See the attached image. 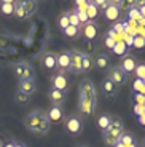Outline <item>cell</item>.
Masks as SVG:
<instances>
[{"label": "cell", "mask_w": 145, "mask_h": 147, "mask_svg": "<svg viewBox=\"0 0 145 147\" xmlns=\"http://www.w3.org/2000/svg\"><path fill=\"white\" fill-rule=\"evenodd\" d=\"M97 104V96H96V86L94 83L88 78L80 82V102H78V110L83 117H91L96 110Z\"/></svg>", "instance_id": "1"}, {"label": "cell", "mask_w": 145, "mask_h": 147, "mask_svg": "<svg viewBox=\"0 0 145 147\" xmlns=\"http://www.w3.org/2000/svg\"><path fill=\"white\" fill-rule=\"evenodd\" d=\"M24 125L29 131L35 133V134H45V133H48L51 123L46 117V112H43V110H32V112H29L26 115Z\"/></svg>", "instance_id": "2"}, {"label": "cell", "mask_w": 145, "mask_h": 147, "mask_svg": "<svg viewBox=\"0 0 145 147\" xmlns=\"http://www.w3.org/2000/svg\"><path fill=\"white\" fill-rule=\"evenodd\" d=\"M123 133H124L123 120H121L120 117H116V115H112V123H110L109 129L104 133V142L107 144V146L113 147L118 141H120Z\"/></svg>", "instance_id": "3"}, {"label": "cell", "mask_w": 145, "mask_h": 147, "mask_svg": "<svg viewBox=\"0 0 145 147\" xmlns=\"http://www.w3.org/2000/svg\"><path fill=\"white\" fill-rule=\"evenodd\" d=\"M16 8H15V16L18 19H26L32 16L35 13L38 3L37 2H15Z\"/></svg>", "instance_id": "4"}, {"label": "cell", "mask_w": 145, "mask_h": 147, "mask_svg": "<svg viewBox=\"0 0 145 147\" xmlns=\"http://www.w3.org/2000/svg\"><path fill=\"white\" fill-rule=\"evenodd\" d=\"M13 74L18 80H27V78H34V70L29 63H16L13 66Z\"/></svg>", "instance_id": "5"}, {"label": "cell", "mask_w": 145, "mask_h": 147, "mask_svg": "<svg viewBox=\"0 0 145 147\" xmlns=\"http://www.w3.org/2000/svg\"><path fill=\"white\" fill-rule=\"evenodd\" d=\"M65 129L67 133L77 136V134H80L83 131V121L80 120V117H77V115H69V117L65 118V123H64Z\"/></svg>", "instance_id": "6"}, {"label": "cell", "mask_w": 145, "mask_h": 147, "mask_svg": "<svg viewBox=\"0 0 145 147\" xmlns=\"http://www.w3.org/2000/svg\"><path fill=\"white\" fill-rule=\"evenodd\" d=\"M101 91H102V96L110 99V98H115L116 93H118V88H116V85L112 82L110 77H105L102 80V85H101Z\"/></svg>", "instance_id": "7"}, {"label": "cell", "mask_w": 145, "mask_h": 147, "mask_svg": "<svg viewBox=\"0 0 145 147\" xmlns=\"http://www.w3.org/2000/svg\"><path fill=\"white\" fill-rule=\"evenodd\" d=\"M109 77L112 78V82L116 85V88H120V86L126 85V82H128V78H129V75H128V74H124L123 70L120 69V67L116 66V67H113V69L110 70Z\"/></svg>", "instance_id": "8"}, {"label": "cell", "mask_w": 145, "mask_h": 147, "mask_svg": "<svg viewBox=\"0 0 145 147\" xmlns=\"http://www.w3.org/2000/svg\"><path fill=\"white\" fill-rule=\"evenodd\" d=\"M51 85H53L54 90H59V91H62V93H65L69 90V80H67V77L61 72L54 74V75L51 77Z\"/></svg>", "instance_id": "9"}, {"label": "cell", "mask_w": 145, "mask_h": 147, "mask_svg": "<svg viewBox=\"0 0 145 147\" xmlns=\"http://www.w3.org/2000/svg\"><path fill=\"white\" fill-rule=\"evenodd\" d=\"M81 59H83V53L80 50H72L70 51V70L75 74H83L81 70Z\"/></svg>", "instance_id": "10"}, {"label": "cell", "mask_w": 145, "mask_h": 147, "mask_svg": "<svg viewBox=\"0 0 145 147\" xmlns=\"http://www.w3.org/2000/svg\"><path fill=\"white\" fill-rule=\"evenodd\" d=\"M120 67L121 70H123L124 74H128V75H131V74H134L136 67H137V63H136V59L132 58L131 55H124L123 58H121L120 61Z\"/></svg>", "instance_id": "11"}, {"label": "cell", "mask_w": 145, "mask_h": 147, "mask_svg": "<svg viewBox=\"0 0 145 147\" xmlns=\"http://www.w3.org/2000/svg\"><path fill=\"white\" fill-rule=\"evenodd\" d=\"M46 117H48V120H50V123H59V121L64 118V110H62L61 106L53 104V106L50 107V110L46 112Z\"/></svg>", "instance_id": "12"}, {"label": "cell", "mask_w": 145, "mask_h": 147, "mask_svg": "<svg viewBox=\"0 0 145 147\" xmlns=\"http://www.w3.org/2000/svg\"><path fill=\"white\" fill-rule=\"evenodd\" d=\"M56 63H58V69L61 74H64V70L70 69V51H61L56 56Z\"/></svg>", "instance_id": "13"}, {"label": "cell", "mask_w": 145, "mask_h": 147, "mask_svg": "<svg viewBox=\"0 0 145 147\" xmlns=\"http://www.w3.org/2000/svg\"><path fill=\"white\" fill-rule=\"evenodd\" d=\"M18 86H19L18 91L24 93V94H27V96L34 94V93H35V90H37V83H35V80H34V78L19 80V85H18Z\"/></svg>", "instance_id": "14"}, {"label": "cell", "mask_w": 145, "mask_h": 147, "mask_svg": "<svg viewBox=\"0 0 145 147\" xmlns=\"http://www.w3.org/2000/svg\"><path fill=\"white\" fill-rule=\"evenodd\" d=\"M56 56L53 51H48L43 55V58H42V66H43V69L46 70H54L58 69V63H56Z\"/></svg>", "instance_id": "15"}, {"label": "cell", "mask_w": 145, "mask_h": 147, "mask_svg": "<svg viewBox=\"0 0 145 147\" xmlns=\"http://www.w3.org/2000/svg\"><path fill=\"white\" fill-rule=\"evenodd\" d=\"M83 35L86 37V40L93 42L97 38V26H96V22H88L83 26Z\"/></svg>", "instance_id": "16"}, {"label": "cell", "mask_w": 145, "mask_h": 147, "mask_svg": "<svg viewBox=\"0 0 145 147\" xmlns=\"http://www.w3.org/2000/svg\"><path fill=\"white\" fill-rule=\"evenodd\" d=\"M120 15H121V10L118 7H115L112 2H110V5L104 10V16L109 19V21H116V19L120 18Z\"/></svg>", "instance_id": "17"}, {"label": "cell", "mask_w": 145, "mask_h": 147, "mask_svg": "<svg viewBox=\"0 0 145 147\" xmlns=\"http://www.w3.org/2000/svg\"><path fill=\"white\" fill-rule=\"evenodd\" d=\"M15 8H16V3L13 0H2L0 2V13L5 16L15 15Z\"/></svg>", "instance_id": "18"}, {"label": "cell", "mask_w": 145, "mask_h": 147, "mask_svg": "<svg viewBox=\"0 0 145 147\" xmlns=\"http://www.w3.org/2000/svg\"><path fill=\"white\" fill-rule=\"evenodd\" d=\"M94 64H96V67H97L99 70H105V69L110 67V58L105 55V53H99V55L96 56V59H94Z\"/></svg>", "instance_id": "19"}, {"label": "cell", "mask_w": 145, "mask_h": 147, "mask_svg": "<svg viewBox=\"0 0 145 147\" xmlns=\"http://www.w3.org/2000/svg\"><path fill=\"white\" fill-rule=\"evenodd\" d=\"M110 123H112V115H110V114H102V115H99L97 121H96L97 128L101 129L102 133H105L107 129H109Z\"/></svg>", "instance_id": "20"}, {"label": "cell", "mask_w": 145, "mask_h": 147, "mask_svg": "<svg viewBox=\"0 0 145 147\" xmlns=\"http://www.w3.org/2000/svg\"><path fill=\"white\" fill-rule=\"evenodd\" d=\"M48 96H50V99L53 101V104H56V106H61V102L64 101V98H65V93L59 91V90L51 88L50 93H48Z\"/></svg>", "instance_id": "21"}, {"label": "cell", "mask_w": 145, "mask_h": 147, "mask_svg": "<svg viewBox=\"0 0 145 147\" xmlns=\"http://www.w3.org/2000/svg\"><path fill=\"white\" fill-rule=\"evenodd\" d=\"M86 16L89 19V22H94V19L99 16V8L94 5V2H88V7H86Z\"/></svg>", "instance_id": "22"}, {"label": "cell", "mask_w": 145, "mask_h": 147, "mask_svg": "<svg viewBox=\"0 0 145 147\" xmlns=\"http://www.w3.org/2000/svg\"><path fill=\"white\" fill-rule=\"evenodd\" d=\"M29 101H30V96L24 94V93H21V91L15 93V102L18 104V106H27Z\"/></svg>", "instance_id": "23"}, {"label": "cell", "mask_w": 145, "mask_h": 147, "mask_svg": "<svg viewBox=\"0 0 145 147\" xmlns=\"http://www.w3.org/2000/svg\"><path fill=\"white\" fill-rule=\"evenodd\" d=\"M120 142L123 144L124 147H128V146H131V144L136 142V138H134V134H132V133L124 131L123 134H121V138H120Z\"/></svg>", "instance_id": "24"}, {"label": "cell", "mask_w": 145, "mask_h": 147, "mask_svg": "<svg viewBox=\"0 0 145 147\" xmlns=\"http://www.w3.org/2000/svg\"><path fill=\"white\" fill-rule=\"evenodd\" d=\"M126 16H128V21H132V22H137V21H140L142 22V18H140V13H139V8H131L129 11L126 13Z\"/></svg>", "instance_id": "25"}, {"label": "cell", "mask_w": 145, "mask_h": 147, "mask_svg": "<svg viewBox=\"0 0 145 147\" xmlns=\"http://www.w3.org/2000/svg\"><path fill=\"white\" fill-rule=\"evenodd\" d=\"M58 26H59V29H61V30L67 29V27L70 26V24H69V13H67V11L62 13V15L58 18Z\"/></svg>", "instance_id": "26"}, {"label": "cell", "mask_w": 145, "mask_h": 147, "mask_svg": "<svg viewBox=\"0 0 145 147\" xmlns=\"http://www.w3.org/2000/svg\"><path fill=\"white\" fill-rule=\"evenodd\" d=\"M91 67H93V59H91L89 55L83 53V59H81V70H83V72H88V70H91Z\"/></svg>", "instance_id": "27"}, {"label": "cell", "mask_w": 145, "mask_h": 147, "mask_svg": "<svg viewBox=\"0 0 145 147\" xmlns=\"http://www.w3.org/2000/svg\"><path fill=\"white\" fill-rule=\"evenodd\" d=\"M62 32H64L65 37H69V38H77L78 34H80V29H78V27H73V26H69L67 29L62 30Z\"/></svg>", "instance_id": "28"}, {"label": "cell", "mask_w": 145, "mask_h": 147, "mask_svg": "<svg viewBox=\"0 0 145 147\" xmlns=\"http://www.w3.org/2000/svg\"><path fill=\"white\" fill-rule=\"evenodd\" d=\"M69 13V24L73 27H78L80 29L81 24H80V19H78V16H77V11H67Z\"/></svg>", "instance_id": "29"}, {"label": "cell", "mask_w": 145, "mask_h": 147, "mask_svg": "<svg viewBox=\"0 0 145 147\" xmlns=\"http://www.w3.org/2000/svg\"><path fill=\"white\" fill-rule=\"evenodd\" d=\"M126 50H128V47L124 45V42L123 40H118L116 42V45L113 47V51L116 53V55H126Z\"/></svg>", "instance_id": "30"}, {"label": "cell", "mask_w": 145, "mask_h": 147, "mask_svg": "<svg viewBox=\"0 0 145 147\" xmlns=\"http://www.w3.org/2000/svg\"><path fill=\"white\" fill-rule=\"evenodd\" d=\"M132 88H134L136 94H139V93H145V82L140 80V78H136L134 85H132Z\"/></svg>", "instance_id": "31"}, {"label": "cell", "mask_w": 145, "mask_h": 147, "mask_svg": "<svg viewBox=\"0 0 145 147\" xmlns=\"http://www.w3.org/2000/svg\"><path fill=\"white\" fill-rule=\"evenodd\" d=\"M132 45H134V48H137V50H144L145 48V40L139 35H134L132 37Z\"/></svg>", "instance_id": "32"}, {"label": "cell", "mask_w": 145, "mask_h": 147, "mask_svg": "<svg viewBox=\"0 0 145 147\" xmlns=\"http://www.w3.org/2000/svg\"><path fill=\"white\" fill-rule=\"evenodd\" d=\"M134 74H136V78H140V80H144V78H145V64H137Z\"/></svg>", "instance_id": "33"}, {"label": "cell", "mask_w": 145, "mask_h": 147, "mask_svg": "<svg viewBox=\"0 0 145 147\" xmlns=\"http://www.w3.org/2000/svg\"><path fill=\"white\" fill-rule=\"evenodd\" d=\"M75 11H77V16H78V19H80L81 26H85V24H88V22H89V19H88L86 11H85V10H75Z\"/></svg>", "instance_id": "34"}, {"label": "cell", "mask_w": 145, "mask_h": 147, "mask_svg": "<svg viewBox=\"0 0 145 147\" xmlns=\"http://www.w3.org/2000/svg\"><path fill=\"white\" fill-rule=\"evenodd\" d=\"M116 45V40L113 38V37H109L105 35V47L109 48V50H113V47Z\"/></svg>", "instance_id": "35"}, {"label": "cell", "mask_w": 145, "mask_h": 147, "mask_svg": "<svg viewBox=\"0 0 145 147\" xmlns=\"http://www.w3.org/2000/svg\"><path fill=\"white\" fill-rule=\"evenodd\" d=\"M94 5H96L97 8H102V10H105V8L110 5V2H105V0H96Z\"/></svg>", "instance_id": "36"}, {"label": "cell", "mask_w": 145, "mask_h": 147, "mask_svg": "<svg viewBox=\"0 0 145 147\" xmlns=\"http://www.w3.org/2000/svg\"><path fill=\"white\" fill-rule=\"evenodd\" d=\"M134 112H136V115H144L145 114V107L140 106V104H136V106H134Z\"/></svg>", "instance_id": "37"}, {"label": "cell", "mask_w": 145, "mask_h": 147, "mask_svg": "<svg viewBox=\"0 0 145 147\" xmlns=\"http://www.w3.org/2000/svg\"><path fill=\"white\" fill-rule=\"evenodd\" d=\"M77 10H86L88 7V2H77Z\"/></svg>", "instance_id": "38"}, {"label": "cell", "mask_w": 145, "mask_h": 147, "mask_svg": "<svg viewBox=\"0 0 145 147\" xmlns=\"http://www.w3.org/2000/svg\"><path fill=\"white\" fill-rule=\"evenodd\" d=\"M139 13H140V18H142V21H145V5H142V7H139Z\"/></svg>", "instance_id": "39"}, {"label": "cell", "mask_w": 145, "mask_h": 147, "mask_svg": "<svg viewBox=\"0 0 145 147\" xmlns=\"http://www.w3.org/2000/svg\"><path fill=\"white\" fill-rule=\"evenodd\" d=\"M113 147H124V146H123V144L120 142V141H118V142H116V144H115V146H113Z\"/></svg>", "instance_id": "40"}, {"label": "cell", "mask_w": 145, "mask_h": 147, "mask_svg": "<svg viewBox=\"0 0 145 147\" xmlns=\"http://www.w3.org/2000/svg\"><path fill=\"white\" fill-rule=\"evenodd\" d=\"M128 147H137V144L134 142V144H131V146H128Z\"/></svg>", "instance_id": "41"}, {"label": "cell", "mask_w": 145, "mask_h": 147, "mask_svg": "<svg viewBox=\"0 0 145 147\" xmlns=\"http://www.w3.org/2000/svg\"><path fill=\"white\" fill-rule=\"evenodd\" d=\"M140 26H144V27H145V21H142V22H140Z\"/></svg>", "instance_id": "42"}, {"label": "cell", "mask_w": 145, "mask_h": 147, "mask_svg": "<svg viewBox=\"0 0 145 147\" xmlns=\"http://www.w3.org/2000/svg\"><path fill=\"white\" fill-rule=\"evenodd\" d=\"M75 147H85V146H83V144H78V146H75Z\"/></svg>", "instance_id": "43"}, {"label": "cell", "mask_w": 145, "mask_h": 147, "mask_svg": "<svg viewBox=\"0 0 145 147\" xmlns=\"http://www.w3.org/2000/svg\"><path fill=\"white\" fill-rule=\"evenodd\" d=\"M142 147H145V139H144V141H142Z\"/></svg>", "instance_id": "44"}, {"label": "cell", "mask_w": 145, "mask_h": 147, "mask_svg": "<svg viewBox=\"0 0 145 147\" xmlns=\"http://www.w3.org/2000/svg\"><path fill=\"white\" fill-rule=\"evenodd\" d=\"M85 147H89V146H85Z\"/></svg>", "instance_id": "45"}, {"label": "cell", "mask_w": 145, "mask_h": 147, "mask_svg": "<svg viewBox=\"0 0 145 147\" xmlns=\"http://www.w3.org/2000/svg\"><path fill=\"white\" fill-rule=\"evenodd\" d=\"M144 82H145V78H144Z\"/></svg>", "instance_id": "46"}]
</instances>
